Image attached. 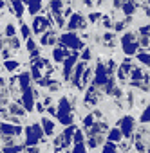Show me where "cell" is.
<instances>
[{"mask_svg": "<svg viewBox=\"0 0 150 153\" xmlns=\"http://www.w3.org/2000/svg\"><path fill=\"white\" fill-rule=\"evenodd\" d=\"M9 114L11 115H15V117H22V115H26V110H24V106L22 105H9Z\"/></svg>", "mask_w": 150, "mask_h": 153, "instance_id": "cell-23", "label": "cell"}, {"mask_svg": "<svg viewBox=\"0 0 150 153\" xmlns=\"http://www.w3.org/2000/svg\"><path fill=\"white\" fill-rule=\"evenodd\" d=\"M143 78V67H137V68H132L130 70V79L132 81H137Z\"/></svg>", "mask_w": 150, "mask_h": 153, "instance_id": "cell-28", "label": "cell"}, {"mask_svg": "<svg viewBox=\"0 0 150 153\" xmlns=\"http://www.w3.org/2000/svg\"><path fill=\"white\" fill-rule=\"evenodd\" d=\"M40 151H42V149H40V148H38V146H29V148H27V151H26V153H40Z\"/></svg>", "mask_w": 150, "mask_h": 153, "instance_id": "cell-37", "label": "cell"}, {"mask_svg": "<svg viewBox=\"0 0 150 153\" xmlns=\"http://www.w3.org/2000/svg\"><path fill=\"white\" fill-rule=\"evenodd\" d=\"M69 54H70V51H69V49H65L63 45H60V43H58V47H54V49H52V54H51V56H52V59H54L56 63H62V61H63Z\"/></svg>", "mask_w": 150, "mask_h": 153, "instance_id": "cell-14", "label": "cell"}, {"mask_svg": "<svg viewBox=\"0 0 150 153\" xmlns=\"http://www.w3.org/2000/svg\"><path fill=\"white\" fill-rule=\"evenodd\" d=\"M8 103V97L4 96V94H0V106H2V105H6Z\"/></svg>", "mask_w": 150, "mask_h": 153, "instance_id": "cell-39", "label": "cell"}, {"mask_svg": "<svg viewBox=\"0 0 150 153\" xmlns=\"http://www.w3.org/2000/svg\"><path fill=\"white\" fill-rule=\"evenodd\" d=\"M20 36L24 38V40H29V38H33V33H31V27L26 24V22H22L20 24Z\"/></svg>", "mask_w": 150, "mask_h": 153, "instance_id": "cell-25", "label": "cell"}, {"mask_svg": "<svg viewBox=\"0 0 150 153\" xmlns=\"http://www.w3.org/2000/svg\"><path fill=\"white\" fill-rule=\"evenodd\" d=\"M121 49L125 52V56H134L137 51H139V43H137V34L134 31H125L121 34Z\"/></svg>", "mask_w": 150, "mask_h": 153, "instance_id": "cell-2", "label": "cell"}, {"mask_svg": "<svg viewBox=\"0 0 150 153\" xmlns=\"http://www.w3.org/2000/svg\"><path fill=\"white\" fill-rule=\"evenodd\" d=\"M16 81H18V88H20V92L31 88V76H29V72H22L18 78H16Z\"/></svg>", "mask_w": 150, "mask_h": 153, "instance_id": "cell-16", "label": "cell"}, {"mask_svg": "<svg viewBox=\"0 0 150 153\" xmlns=\"http://www.w3.org/2000/svg\"><path fill=\"white\" fill-rule=\"evenodd\" d=\"M80 58H82V61H85V63H87V61L92 58V51H91V49H83V52L80 54Z\"/></svg>", "mask_w": 150, "mask_h": 153, "instance_id": "cell-33", "label": "cell"}, {"mask_svg": "<svg viewBox=\"0 0 150 153\" xmlns=\"http://www.w3.org/2000/svg\"><path fill=\"white\" fill-rule=\"evenodd\" d=\"M22 149H24L22 144H15V142H13V144H8V146L4 148V153H20Z\"/></svg>", "mask_w": 150, "mask_h": 153, "instance_id": "cell-27", "label": "cell"}, {"mask_svg": "<svg viewBox=\"0 0 150 153\" xmlns=\"http://www.w3.org/2000/svg\"><path fill=\"white\" fill-rule=\"evenodd\" d=\"M56 40H58L56 29H54V27H51L49 31H45L44 34H40V38H38V43H40L42 47H47V45H54V43H56Z\"/></svg>", "mask_w": 150, "mask_h": 153, "instance_id": "cell-9", "label": "cell"}, {"mask_svg": "<svg viewBox=\"0 0 150 153\" xmlns=\"http://www.w3.org/2000/svg\"><path fill=\"white\" fill-rule=\"evenodd\" d=\"M123 135H121V131H119V128H112V130H109V142H112V144H116V142H121L123 139H121Z\"/></svg>", "mask_w": 150, "mask_h": 153, "instance_id": "cell-22", "label": "cell"}, {"mask_svg": "<svg viewBox=\"0 0 150 153\" xmlns=\"http://www.w3.org/2000/svg\"><path fill=\"white\" fill-rule=\"evenodd\" d=\"M27 13L31 16L40 15V11H44V0H27Z\"/></svg>", "mask_w": 150, "mask_h": 153, "instance_id": "cell-13", "label": "cell"}, {"mask_svg": "<svg viewBox=\"0 0 150 153\" xmlns=\"http://www.w3.org/2000/svg\"><path fill=\"white\" fill-rule=\"evenodd\" d=\"M148 114H150V112H148V106H145V110H143L141 115H139V123H141V124H148Z\"/></svg>", "mask_w": 150, "mask_h": 153, "instance_id": "cell-31", "label": "cell"}, {"mask_svg": "<svg viewBox=\"0 0 150 153\" xmlns=\"http://www.w3.org/2000/svg\"><path fill=\"white\" fill-rule=\"evenodd\" d=\"M51 27H54V25H52V20L49 18V15H36V16H33V20H31V33H33L34 36L44 34V33L49 31Z\"/></svg>", "mask_w": 150, "mask_h": 153, "instance_id": "cell-4", "label": "cell"}, {"mask_svg": "<svg viewBox=\"0 0 150 153\" xmlns=\"http://www.w3.org/2000/svg\"><path fill=\"white\" fill-rule=\"evenodd\" d=\"M119 11L123 13V16H130V18H132V16L137 13V4L134 2V0H125Z\"/></svg>", "mask_w": 150, "mask_h": 153, "instance_id": "cell-15", "label": "cell"}, {"mask_svg": "<svg viewBox=\"0 0 150 153\" xmlns=\"http://www.w3.org/2000/svg\"><path fill=\"white\" fill-rule=\"evenodd\" d=\"M72 106H70V101L67 97H62L60 103H58V108H56V119L63 124V126H70L72 124Z\"/></svg>", "mask_w": 150, "mask_h": 153, "instance_id": "cell-3", "label": "cell"}, {"mask_svg": "<svg viewBox=\"0 0 150 153\" xmlns=\"http://www.w3.org/2000/svg\"><path fill=\"white\" fill-rule=\"evenodd\" d=\"M26 45H27V52H29L31 59H34V58H38V56H40V49H38V45H36L34 38L26 40Z\"/></svg>", "mask_w": 150, "mask_h": 153, "instance_id": "cell-18", "label": "cell"}, {"mask_svg": "<svg viewBox=\"0 0 150 153\" xmlns=\"http://www.w3.org/2000/svg\"><path fill=\"white\" fill-rule=\"evenodd\" d=\"M9 6H11V11H13V15L16 16V18H22L24 16V4L22 2H18V0H9Z\"/></svg>", "mask_w": 150, "mask_h": 153, "instance_id": "cell-19", "label": "cell"}, {"mask_svg": "<svg viewBox=\"0 0 150 153\" xmlns=\"http://www.w3.org/2000/svg\"><path fill=\"white\" fill-rule=\"evenodd\" d=\"M58 43L63 45L65 49H72V51H80L85 47V40L78 34V33H70V31H65L58 36Z\"/></svg>", "mask_w": 150, "mask_h": 153, "instance_id": "cell-1", "label": "cell"}, {"mask_svg": "<svg viewBox=\"0 0 150 153\" xmlns=\"http://www.w3.org/2000/svg\"><path fill=\"white\" fill-rule=\"evenodd\" d=\"M65 27H67V31H70V33H76V31H80V29H85L87 27V18H85V15L83 13H72L67 20H65Z\"/></svg>", "mask_w": 150, "mask_h": 153, "instance_id": "cell-6", "label": "cell"}, {"mask_svg": "<svg viewBox=\"0 0 150 153\" xmlns=\"http://www.w3.org/2000/svg\"><path fill=\"white\" fill-rule=\"evenodd\" d=\"M22 106H24L26 112L33 110V106H34V92H33V88H27V90L22 92Z\"/></svg>", "mask_w": 150, "mask_h": 153, "instance_id": "cell-10", "label": "cell"}, {"mask_svg": "<svg viewBox=\"0 0 150 153\" xmlns=\"http://www.w3.org/2000/svg\"><path fill=\"white\" fill-rule=\"evenodd\" d=\"M63 7V0H49V6L45 9H49V13H62Z\"/></svg>", "mask_w": 150, "mask_h": 153, "instance_id": "cell-20", "label": "cell"}, {"mask_svg": "<svg viewBox=\"0 0 150 153\" xmlns=\"http://www.w3.org/2000/svg\"><path fill=\"white\" fill-rule=\"evenodd\" d=\"M85 68H87L85 61H80V63L74 65V68H72V85L74 87H80V79H82V74Z\"/></svg>", "mask_w": 150, "mask_h": 153, "instance_id": "cell-12", "label": "cell"}, {"mask_svg": "<svg viewBox=\"0 0 150 153\" xmlns=\"http://www.w3.org/2000/svg\"><path fill=\"white\" fill-rule=\"evenodd\" d=\"M51 103H52V97H45L44 99V105H51Z\"/></svg>", "mask_w": 150, "mask_h": 153, "instance_id": "cell-40", "label": "cell"}, {"mask_svg": "<svg viewBox=\"0 0 150 153\" xmlns=\"http://www.w3.org/2000/svg\"><path fill=\"white\" fill-rule=\"evenodd\" d=\"M92 124H94V115L91 114V115H87V117L83 119V128H87V130H89Z\"/></svg>", "mask_w": 150, "mask_h": 153, "instance_id": "cell-34", "label": "cell"}, {"mask_svg": "<svg viewBox=\"0 0 150 153\" xmlns=\"http://www.w3.org/2000/svg\"><path fill=\"white\" fill-rule=\"evenodd\" d=\"M40 128H42V131H44V135H54V121L52 119H49V117H42V124H40Z\"/></svg>", "mask_w": 150, "mask_h": 153, "instance_id": "cell-17", "label": "cell"}, {"mask_svg": "<svg viewBox=\"0 0 150 153\" xmlns=\"http://www.w3.org/2000/svg\"><path fill=\"white\" fill-rule=\"evenodd\" d=\"M78 58H80V54L76 52V51H72L62 63H63V79L67 81L69 78H70V74H72V68H74V65L78 63Z\"/></svg>", "mask_w": 150, "mask_h": 153, "instance_id": "cell-8", "label": "cell"}, {"mask_svg": "<svg viewBox=\"0 0 150 153\" xmlns=\"http://www.w3.org/2000/svg\"><path fill=\"white\" fill-rule=\"evenodd\" d=\"M121 6H123V0H112V9L119 11V9H121Z\"/></svg>", "mask_w": 150, "mask_h": 153, "instance_id": "cell-35", "label": "cell"}, {"mask_svg": "<svg viewBox=\"0 0 150 153\" xmlns=\"http://www.w3.org/2000/svg\"><path fill=\"white\" fill-rule=\"evenodd\" d=\"M85 18H87V24H96L98 20H101V13H100V11H92V13H89Z\"/></svg>", "mask_w": 150, "mask_h": 153, "instance_id": "cell-29", "label": "cell"}, {"mask_svg": "<svg viewBox=\"0 0 150 153\" xmlns=\"http://www.w3.org/2000/svg\"><path fill=\"white\" fill-rule=\"evenodd\" d=\"M26 131V140H24V146H38L40 140H44V131L40 128L38 123H31L27 124V128L24 130Z\"/></svg>", "mask_w": 150, "mask_h": 153, "instance_id": "cell-5", "label": "cell"}, {"mask_svg": "<svg viewBox=\"0 0 150 153\" xmlns=\"http://www.w3.org/2000/svg\"><path fill=\"white\" fill-rule=\"evenodd\" d=\"M2 49H4V42H2V40H0V51H2Z\"/></svg>", "mask_w": 150, "mask_h": 153, "instance_id": "cell-42", "label": "cell"}, {"mask_svg": "<svg viewBox=\"0 0 150 153\" xmlns=\"http://www.w3.org/2000/svg\"><path fill=\"white\" fill-rule=\"evenodd\" d=\"M101 153H119V151H118V148H116V144H112V142H107V144L103 146V149H101Z\"/></svg>", "mask_w": 150, "mask_h": 153, "instance_id": "cell-30", "label": "cell"}, {"mask_svg": "<svg viewBox=\"0 0 150 153\" xmlns=\"http://www.w3.org/2000/svg\"><path fill=\"white\" fill-rule=\"evenodd\" d=\"M18 67H20V61L18 59H4V68L8 72H15Z\"/></svg>", "mask_w": 150, "mask_h": 153, "instance_id": "cell-24", "label": "cell"}, {"mask_svg": "<svg viewBox=\"0 0 150 153\" xmlns=\"http://www.w3.org/2000/svg\"><path fill=\"white\" fill-rule=\"evenodd\" d=\"M0 52H2V58H4V59H9V58H11V51H9V49H2Z\"/></svg>", "mask_w": 150, "mask_h": 153, "instance_id": "cell-36", "label": "cell"}, {"mask_svg": "<svg viewBox=\"0 0 150 153\" xmlns=\"http://www.w3.org/2000/svg\"><path fill=\"white\" fill-rule=\"evenodd\" d=\"M6 87V79L4 78H0V88H4Z\"/></svg>", "mask_w": 150, "mask_h": 153, "instance_id": "cell-41", "label": "cell"}, {"mask_svg": "<svg viewBox=\"0 0 150 153\" xmlns=\"http://www.w3.org/2000/svg\"><path fill=\"white\" fill-rule=\"evenodd\" d=\"M136 58L137 61L143 65V67H148V61H150V56H148V49H139L136 52Z\"/></svg>", "mask_w": 150, "mask_h": 153, "instance_id": "cell-21", "label": "cell"}, {"mask_svg": "<svg viewBox=\"0 0 150 153\" xmlns=\"http://www.w3.org/2000/svg\"><path fill=\"white\" fill-rule=\"evenodd\" d=\"M4 34H6V38H13V36H16V27H15L13 22H8V24H6Z\"/></svg>", "mask_w": 150, "mask_h": 153, "instance_id": "cell-26", "label": "cell"}, {"mask_svg": "<svg viewBox=\"0 0 150 153\" xmlns=\"http://www.w3.org/2000/svg\"><path fill=\"white\" fill-rule=\"evenodd\" d=\"M118 124H119L118 128H119L121 135H123L125 139H130L132 133H134V130H136V121H134V117H132V115H125Z\"/></svg>", "mask_w": 150, "mask_h": 153, "instance_id": "cell-7", "label": "cell"}, {"mask_svg": "<svg viewBox=\"0 0 150 153\" xmlns=\"http://www.w3.org/2000/svg\"><path fill=\"white\" fill-rule=\"evenodd\" d=\"M24 130L22 126H15V124H8V123H0V133L6 137H13V135H20Z\"/></svg>", "mask_w": 150, "mask_h": 153, "instance_id": "cell-11", "label": "cell"}, {"mask_svg": "<svg viewBox=\"0 0 150 153\" xmlns=\"http://www.w3.org/2000/svg\"><path fill=\"white\" fill-rule=\"evenodd\" d=\"M87 148H85V142H78V144H74L72 148V153H85Z\"/></svg>", "mask_w": 150, "mask_h": 153, "instance_id": "cell-32", "label": "cell"}, {"mask_svg": "<svg viewBox=\"0 0 150 153\" xmlns=\"http://www.w3.org/2000/svg\"><path fill=\"white\" fill-rule=\"evenodd\" d=\"M36 112H38V114H44V112H45V106H44L42 103H38V105H36Z\"/></svg>", "mask_w": 150, "mask_h": 153, "instance_id": "cell-38", "label": "cell"}]
</instances>
